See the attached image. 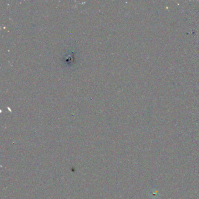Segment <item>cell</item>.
Returning <instances> with one entry per match:
<instances>
[]
</instances>
